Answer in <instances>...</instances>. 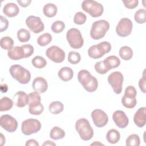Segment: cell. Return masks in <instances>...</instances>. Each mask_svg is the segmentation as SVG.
Returning <instances> with one entry per match:
<instances>
[{
	"mask_svg": "<svg viewBox=\"0 0 146 146\" xmlns=\"http://www.w3.org/2000/svg\"><path fill=\"white\" fill-rule=\"evenodd\" d=\"M78 79L80 84L88 92H95L98 87L97 79L86 70H81L78 74Z\"/></svg>",
	"mask_w": 146,
	"mask_h": 146,
	"instance_id": "1",
	"label": "cell"
},
{
	"mask_svg": "<svg viewBox=\"0 0 146 146\" xmlns=\"http://www.w3.org/2000/svg\"><path fill=\"white\" fill-rule=\"evenodd\" d=\"M75 129L80 139L84 141L90 140L94 136V130L89 121L86 118H80L76 120Z\"/></svg>",
	"mask_w": 146,
	"mask_h": 146,
	"instance_id": "2",
	"label": "cell"
},
{
	"mask_svg": "<svg viewBox=\"0 0 146 146\" xmlns=\"http://www.w3.org/2000/svg\"><path fill=\"white\" fill-rule=\"evenodd\" d=\"M9 72L13 78L21 84H27L31 79L30 71L19 64L12 65L9 68Z\"/></svg>",
	"mask_w": 146,
	"mask_h": 146,
	"instance_id": "3",
	"label": "cell"
},
{
	"mask_svg": "<svg viewBox=\"0 0 146 146\" xmlns=\"http://www.w3.org/2000/svg\"><path fill=\"white\" fill-rule=\"evenodd\" d=\"M110 26L108 22L104 19L94 22L90 30L91 37L95 40L103 38L109 30Z\"/></svg>",
	"mask_w": 146,
	"mask_h": 146,
	"instance_id": "4",
	"label": "cell"
},
{
	"mask_svg": "<svg viewBox=\"0 0 146 146\" xmlns=\"http://www.w3.org/2000/svg\"><path fill=\"white\" fill-rule=\"evenodd\" d=\"M111 50V44L110 42L104 41L98 44L91 46L88 50V56L92 59H99L104 54L109 52Z\"/></svg>",
	"mask_w": 146,
	"mask_h": 146,
	"instance_id": "5",
	"label": "cell"
},
{
	"mask_svg": "<svg viewBox=\"0 0 146 146\" xmlns=\"http://www.w3.org/2000/svg\"><path fill=\"white\" fill-rule=\"evenodd\" d=\"M82 9L91 17L96 18L101 16L104 11L103 5L95 1L84 0L82 3Z\"/></svg>",
	"mask_w": 146,
	"mask_h": 146,
	"instance_id": "6",
	"label": "cell"
},
{
	"mask_svg": "<svg viewBox=\"0 0 146 146\" xmlns=\"http://www.w3.org/2000/svg\"><path fill=\"white\" fill-rule=\"evenodd\" d=\"M29 113L33 115H40L43 110L44 107L41 103V98L38 92L34 91L29 94Z\"/></svg>",
	"mask_w": 146,
	"mask_h": 146,
	"instance_id": "7",
	"label": "cell"
},
{
	"mask_svg": "<svg viewBox=\"0 0 146 146\" xmlns=\"http://www.w3.org/2000/svg\"><path fill=\"white\" fill-rule=\"evenodd\" d=\"M66 39L71 47L80 48L84 44V40L79 30L76 28L69 29L66 33Z\"/></svg>",
	"mask_w": 146,
	"mask_h": 146,
	"instance_id": "8",
	"label": "cell"
},
{
	"mask_svg": "<svg viewBox=\"0 0 146 146\" xmlns=\"http://www.w3.org/2000/svg\"><path fill=\"white\" fill-rule=\"evenodd\" d=\"M42 125L40 122L35 119L30 118L22 123L21 131L25 135H30L40 131Z\"/></svg>",
	"mask_w": 146,
	"mask_h": 146,
	"instance_id": "9",
	"label": "cell"
},
{
	"mask_svg": "<svg viewBox=\"0 0 146 146\" xmlns=\"http://www.w3.org/2000/svg\"><path fill=\"white\" fill-rule=\"evenodd\" d=\"M108 82L112 87L113 91L116 94H120L122 91V86L124 77L121 72L114 71L108 76Z\"/></svg>",
	"mask_w": 146,
	"mask_h": 146,
	"instance_id": "10",
	"label": "cell"
},
{
	"mask_svg": "<svg viewBox=\"0 0 146 146\" xmlns=\"http://www.w3.org/2000/svg\"><path fill=\"white\" fill-rule=\"evenodd\" d=\"M133 27L132 21L127 18H121L116 27V33L120 37H126L131 34Z\"/></svg>",
	"mask_w": 146,
	"mask_h": 146,
	"instance_id": "11",
	"label": "cell"
},
{
	"mask_svg": "<svg viewBox=\"0 0 146 146\" xmlns=\"http://www.w3.org/2000/svg\"><path fill=\"white\" fill-rule=\"evenodd\" d=\"M46 55L51 60L55 63H61L65 59V52L60 47L52 46L48 47L46 51Z\"/></svg>",
	"mask_w": 146,
	"mask_h": 146,
	"instance_id": "12",
	"label": "cell"
},
{
	"mask_svg": "<svg viewBox=\"0 0 146 146\" xmlns=\"http://www.w3.org/2000/svg\"><path fill=\"white\" fill-rule=\"evenodd\" d=\"M26 25L27 27L35 34H38L43 31L44 23L39 17L30 15L26 19Z\"/></svg>",
	"mask_w": 146,
	"mask_h": 146,
	"instance_id": "13",
	"label": "cell"
},
{
	"mask_svg": "<svg viewBox=\"0 0 146 146\" xmlns=\"http://www.w3.org/2000/svg\"><path fill=\"white\" fill-rule=\"evenodd\" d=\"M91 116L94 125L99 128H102L106 125L108 121L107 113L100 109H96L92 111Z\"/></svg>",
	"mask_w": 146,
	"mask_h": 146,
	"instance_id": "14",
	"label": "cell"
},
{
	"mask_svg": "<svg viewBox=\"0 0 146 146\" xmlns=\"http://www.w3.org/2000/svg\"><path fill=\"white\" fill-rule=\"evenodd\" d=\"M0 125L6 131L13 132L17 129L18 122L12 116L10 115H3L1 116Z\"/></svg>",
	"mask_w": 146,
	"mask_h": 146,
	"instance_id": "15",
	"label": "cell"
},
{
	"mask_svg": "<svg viewBox=\"0 0 146 146\" xmlns=\"http://www.w3.org/2000/svg\"><path fill=\"white\" fill-rule=\"evenodd\" d=\"M112 119L115 124L120 128H125L128 125V117L121 110L115 111L112 115Z\"/></svg>",
	"mask_w": 146,
	"mask_h": 146,
	"instance_id": "16",
	"label": "cell"
},
{
	"mask_svg": "<svg viewBox=\"0 0 146 146\" xmlns=\"http://www.w3.org/2000/svg\"><path fill=\"white\" fill-rule=\"evenodd\" d=\"M13 100L15 106L22 108L29 104V96L25 92L19 91L14 94Z\"/></svg>",
	"mask_w": 146,
	"mask_h": 146,
	"instance_id": "17",
	"label": "cell"
},
{
	"mask_svg": "<svg viewBox=\"0 0 146 146\" xmlns=\"http://www.w3.org/2000/svg\"><path fill=\"white\" fill-rule=\"evenodd\" d=\"M133 121L136 125L139 128H142L146 123V108L141 107L137 110L133 116Z\"/></svg>",
	"mask_w": 146,
	"mask_h": 146,
	"instance_id": "18",
	"label": "cell"
},
{
	"mask_svg": "<svg viewBox=\"0 0 146 146\" xmlns=\"http://www.w3.org/2000/svg\"><path fill=\"white\" fill-rule=\"evenodd\" d=\"M33 90L38 93H44L48 88V84L46 80L43 77L35 78L32 84Z\"/></svg>",
	"mask_w": 146,
	"mask_h": 146,
	"instance_id": "19",
	"label": "cell"
},
{
	"mask_svg": "<svg viewBox=\"0 0 146 146\" xmlns=\"http://www.w3.org/2000/svg\"><path fill=\"white\" fill-rule=\"evenodd\" d=\"M19 12V9L18 5L13 2L6 3L3 8V14L9 18H12L17 16Z\"/></svg>",
	"mask_w": 146,
	"mask_h": 146,
	"instance_id": "20",
	"label": "cell"
},
{
	"mask_svg": "<svg viewBox=\"0 0 146 146\" xmlns=\"http://www.w3.org/2000/svg\"><path fill=\"white\" fill-rule=\"evenodd\" d=\"M9 58L14 60H20L25 58V53L22 46H15L8 51Z\"/></svg>",
	"mask_w": 146,
	"mask_h": 146,
	"instance_id": "21",
	"label": "cell"
},
{
	"mask_svg": "<svg viewBox=\"0 0 146 146\" xmlns=\"http://www.w3.org/2000/svg\"><path fill=\"white\" fill-rule=\"evenodd\" d=\"M59 78L64 82L70 80L74 76V72L72 68L68 67H63L61 68L58 73Z\"/></svg>",
	"mask_w": 146,
	"mask_h": 146,
	"instance_id": "22",
	"label": "cell"
},
{
	"mask_svg": "<svg viewBox=\"0 0 146 146\" xmlns=\"http://www.w3.org/2000/svg\"><path fill=\"white\" fill-rule=\"evenodd\" d=\"M103 62L108 71L117 67L120 64V60L117 56L115 55H111L107 57Z\"/></svg>",
	"mask_w": 146,
	"mask_h": 146,
	"instance_id": "23",
	"label": "cell"
},
{
	"mask_svg": "<svg viewBox=\"0 0 146 146\" xmlns=\"http://www.w3.org/2000/svg\"><path fill=\"white\" fill-rule=\"evenodd\" d=\"M58 9L55 5L52 3L46 4L43 8V13L45 16L48 18H52L56 15Z\"/></svg>",
	"mask_w": 146,
	"mask_h": 146,
	"instance_id": "24",
	"label": "cell"
},
{
	"mask_svg": "<svg viewBox=\"0 0 146 146\" xmlns=\"http://www.w3.org/2000/svg\"><path fill=\"white\" fill-rule=\"evenodd\" d=\"M120 139V135L118 131L115 129H110L106 135V139L107 141L111 144L117 143Z\"/></svg>",
	"mask_w": 146,
	"mask_h": 146,
	"instance_id": "25",
	"label": "cell"
},
{
	"mask_svg": "<svg viewBox=\"0 0 146 146\" xmlns=\"http://www.w3.org/2000/svg\"><path fill=\"white\" fill-rule=\"evenodd\" d=\"M119 53L120 58L124 60H130L133 56V51L132 48L127 46L121 47Z\"/></svg>",
	"mask_w": 146,
	"mask_h": 146,
	"instance_id": "26",
	"label": "cell"
},
{
	"mask_svg": "<svg viewBox=\"0 0 146 146\" xmlns=\"http://www.w3.org/2000/svg\"><path fill=\"white\" fill-rule=\"evenodd\" d=\"M14 104L13 100L10 98L4 96L0 100V111H7L10 110Z\"/></svg>",
	"mask_w": 146,
	"mask_h": 146,
	"instance_id": "27",
	"label": "cell"
},
{
	"mask_svg": "<svg viewBox=\"0 0 146 146\" xmlns=\"http://www.w3.org/2000/svg\"><path fill=\"white\" fill-rule=\"evenodd\" d=\"M65 136V132L59 127H54L50 131V137L53 140L62 139Z\"/></svg>",
	"mask_w": 146,
	"mask_h": 146,
	"instance_id": "28",
	"label": "cell"
},
{
	"mask_svg": "<svg viewBox=\"0 0 146 146\" xmlns=\"http://www.w3.org/2000/svg\"><path fill=\"white\" fill-rule=\"evenodd\" d=\"M64 106L59 101H54L51 103L48 106L49 111L54 115L58 114L63 111Z\"/></svg>",
	"mask_w": 146,
	"mask_h": 146,
	"instance_id": "29",
	"label": "cell"
},
{
	"mask_svg": "<svg viewBox=\"0 0 146 146\" xmlns=\"http://www.w3.org/2000/svg\"><path fill=\"white\" fill-rule=\"evenodd\" d=\"M135 21L139 24H143L146 21V10L145 9H140L135 12Z\"/></svg>",
	"mask_w": 146,
	"mask_h": 146,
	"instance_id": "30",
	"label": "cell"
},
{
	"mask_svg": "<svg viewBox=\"0 0 146 146\" xmlns=\"http://www.w3.org/2000/svg\"><path fill=\"white\" fill-rule=\"evenodd\" d=\"M52 36L50 34L46 33L40 35L37 39V43L42 47L48 44L52 40Z\"/></svg>",
	"mask_w": 146,
	"mask_h": 146,
	"instance_id": "31",
	"label": "cell"
},
{
	"mask_svg": "<svg viewBox=\"0 0 146 146\" xmlns=\"http://www.w3.org/2000/svg\"><path fill=\"white\" fill-rule=\"evenodd\" d=\"M14 40L9 36L2 37L0 40V45L2 48L5 50H10L13 48L14 46Z\"/></svg>",
	"mask_w": 146,
	"mask_h": 146,
	"instance_id": "32",
	"label": "cell"
},
{
	"mask_svg": "<svg viewBox=\"0 0 146 146\" xmlns=\"http://www.w3.org/2000/svg\"><path fill=\"white\" fill-rule=\"evenodd\" d=\"M30 33L25 29H21L17 32V38L21 42H26L30 39Z\"/></svg>",
	"mask_w": 146,
	"mask_h": 146,
	"instance_id": "33",
	"label": "cell"
},
{
	"mask_svg": "<svg viewBox=\"0 0 146 146\" xmlns=\"http://www.w3.org/2000/svg\"><path fill=\"white\" fill-rule=\"evenodd\" d=\"M32 64L36 68H43L47 64L46 60L41 56H35L31 60Z\"/></svg>",
	"mask_w": 146,
	"mask_h": 146,
	"instance_id": "34",
	"label": "cell"
},
{
	"mask_svg": "<svg viewBox=\"0 0 146 146\" xmlns=\"http://www.w3.org/2000/svg\"><path fill=\"white\" fill-rule=\"evenodd\" d=\"M127 146H139L140 144V139L138 135L131 134L126 139Z\"/></svg>",
	"mask_w": 146,
	"mask_h": 146,
	"instance_id": "35",
	"label": "cell"
},
{
	"mask_svg": "<svg viewBox=\"0 0 146 146\" xmlns=\"http://www.w3.org/2000/svg\"><path fill=\"white\" fill-rule=\"evenodd\" d=\"M121 103L125 108H133L136 106L137 100L136 98H128L123 96L121 98Z\"/></svg>",
	"mask_w": 146,
	"mask_h": 146,
	"instance_id": "36",
	"label": "cell"
},
{
	"mask_svg": "<svg viewBox=\"0 0 146 146\" xmlns=\"http://www.w3.org/2000/svg\"><path fill=\"white\" fill-rule=\"evenodd\" d=\"M65 28V24L63 21H56L54 22L51 27V30L53 33L58 34L62 32Z\"/></svg>",
	"mask_w": 146,
	"mask_h": 146,
	"instance_id": "37",
	"label": "cell"
},
{
	"mask_svg": "<svg viewBox=\"0 0 146 146\" xmlns=\"http://www.w3.org/2000/svg\"><path fill=\"white\" fill-rule=\"evenodd\" d=\"M81 60L80 54L76 51H70L68 55V61L71 64H78Z\"/></svg>",
	"mask_w": 146,
	"mask_h": 146,
	"instance_id": "38",
	"label": "cell"
},
{
	"mask_svg": "<svg viewBox=\"0 0 146 146\" xmlns=\"http://www.w3.org/2000/svg\"><path fill=\"white\" fill-rule=\"evenodd\" d=\"M87 20V17L85 14L82 12H77L74 17V22L79 25L84 24Z\"/></svg>",
	"mask_w": 146,
	"mask_h": 146,
	"instance_id": "39",
	"label": "cell"
},
{
	"mask_svg": "<svg viewBox=\"0 0 146 146\" xmlns=\"http://www.w3.org/2000/svg\"><path fill=\"white\" fill-rule=\"evenodd\" d=\"M94 68L98 74L102 75L106 74L108 71V70L106 67L103 60L97 62L94 66Z\"/></svg>",
	"mask_w": 146,
	"mask_h": 146,
	"instance_id": "40",
	"label": "cell"
},
{
	"mask_svg": "<svg viewBox=\"0 0 146 146\" xmlns=\"http://www.w3.org/2000/svg\"><path fill=\"white\" fill-rule=\"evenodd\" d=\"M137 91L135 87L133 86H129L126 87L123 96L128 98H136Z\"/></svg>",
	"mask_w": 146,
	"mask_h": 146,
	"instance_id": "41",
	"label": "cell"
},
{
	"mask_svg": "<svg viewBox=\"0 0 146 146\" xmlns=\"http://www.w3.org/2000/svg\"><path fill=\"white\" fill-rule=\"evenodd\" d=\"M22 48L23 49V51H24L25 58L30 57L34 53V47L30 44H24V45H22Z\"/></svg>",
	"mask_w": 146,
	"mask_h": 146,
	"instance_id": "42",
	"label": "cell"
},
{
	"mask_svg": "<svg viewBox=\"0 0 146 146\" xmlns=\"http://www.w3.org/2000/svg\"><path fill=\"white\" fill-rule=\"evenodd\" d=\"M124 6L126 8L132 9L138 6L139 1L138 0H131V1H123Z\"/></svg>",
	"mask_w": 146,
	"mask_h": 146,
	"instance_id": "43",
	"label": "cell"
},
{
	"mask_svg": "<svg viewBox=\"0 0 146 146\" xmlns=\"http://www.w3.org/2000/svg\"><path fill=\"white\" fill-rule=\"evenodd\" d=\"M145 70L143 72V76L140 79L139 81V88L140 89V90L143 93H145L146 92V89H145V87H146V84H145Z\"/></svg>",
	"mask_w": 146,
	"mask_h": 146,
	"instance_id": "44",
	"label": "cell"
},
{
	"mask_svg": "<svg viewBox=\"0 0 146 146\" xmlns=\"http://www.w3.org/2000/svg\"><path fill=\"white\" fill-rule=\"evenodd\" d=\"M1 18V27H0V31L1 32H3L5 30H7L8 26H9V22L7 21V19L5 18L4 17H3L2 15H1L0 17Z\"/></svg>",
	"mask_w": 146,
	"mask_h": 146,
	"instance_id": "45",
	"label": "cell"
},
{
	"mask_svg": "<svg viewBox=\"0 0 146 146\" xmlns=\"http://www.w3.org/2000/svg\"><path fill=\"white\" fill-rule=\"evenodd\" d=\"M18 4L22 7H27L31 2V0H17Z\"/></svg>",
	"mask_w": 146,
	"mask_h": 146,
	"instance_id": "46",
	"label": "cell"
},
{
	"mask_svg": "<svg viewBox=\"0 0 146 146\" xmlns=\"http://www.w3.org/2000/svg\"><path fill=\"white\" fill-rule=\"evenodd\" d=\"M39 143L35 139H29L25 144L26 146H39Z\"/></svg>",
	"mask_w": 146,
	"mask_h": 146,
	"instance_id": "47",
	"label": "cell"
},
{
	"mask_svg": "<svg viewBox=\"0 0 146 146\" xmlns=\"http://www.w3.org/2000/svg\"><path fill=\"white\" fill-rule=\"evenodd\" d=\"M1 90L2 93H6L8 90V86L6 84H1Z\"/></svg>",
	"mask_w": 146,
	"mask_h": 146,
	"instance_id": "48",
	"label": "cell"
},
{
	"mask_svg": "<svg viewBox=\"0 0 146 146\" xmlns=\"http://www.w3.org/2000/svg\"><path fill=\"white\" fill-rule=\"evenodd\" d=\"M43 146H46V145H50V146H55L56 145V144L55 143H54L52 141L50 140H47L45 142H44L42 144Z\"/></svg>",
	"mask_w": 146,
	"mask_h": 146,
	"instance_id": "49",
	"label": "cell"
},
{
	"mask_svg": "<svg viewBox=\"0 0 146 146\" xmlns=\"http://www.w3.org/2000/svg\"><path fill=\"white\" fill-rule=\"evenodd\" d=\"M5 143V138L2 133H1V137H0V144L1 145H3Z\"/></svg>",
	"mask_w": 146,
	"mask_h": 146,
	"instance_id": "50",
	"label": "cell"
},
{
	"mask_svg": "<svg viewBox=\"0 0 146 146\" xmlns=\"http://www.w3.org/2000/svg\"><path fill=\"white\" fill-rule=\"evenodd\" d=\"M94 144H96V145H97V144H99V145H103V144H102L101 143H99L98 141H96V142H94V143L91 144V145H94Z\"/></svg>",
	"mask_w": 146,
	"mask_h": 146,
	"instance_id": "51",
	"label": "cell"
}]
</instances>
